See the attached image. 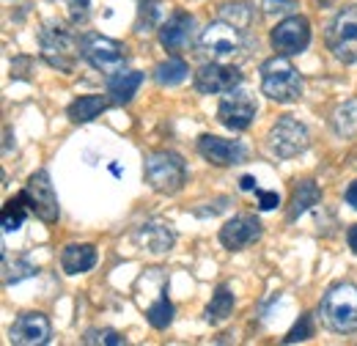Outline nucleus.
<instances>
[{
	"instance_id": "nucleus-1",
	"label": "nucleus",
	"mask_w": 357,
	"mask_h": 346,
	"mask_svg": "<svg viewBox=\"0 0 357 346\" xmlns=\"http://www.w3.org/2000/svg\"><path fill=\"white\" fill-rule=\"evenodd\" d=\"M261 75V91L267 93L272 102H280V105H291L303 96V75L297 72V66L289 61V55H275L267 58L259 69Z\"/></svg>"
},
{
	"instance_id": "nucleus-2",
	"label": "nucleus",
	"mask_w": 357,
	"mask_h": 346,
	"mask_svg": "<svg viewBox=\"0 0 357 346\" xmlns=\"http://www.w3.org/2000/svg\"><path fill=\"white\" fill-rule=\"evenodd\" d=\"M143 176L151 190L162 195H176L187 181V165L176 151H151L143 163Z\"/></svg>"
},
{
	"instance_id": "nucleus-3",
	"label": "nucleus",
	"mask_w": 357,
	"mask_h": 346,
	"mask_svg": "<svg viewBox=\"0 0 357 346\" xmlns=\"http://www.w3.org/2000/svg\"><path fill=\"white\" fill-rule=\"evenodd\" d=\"M321 319L333 333L357 330V286L335 283L321 300Z\"/></svg>"
},
{
	"instance_id": "nucleus-4",
	"label": "nucleus",
	"mask_w": 357,
	"mask_h": 346,
	"mask_svg": "<svg viewBox=\"0 0 357 346\" xmlns=\"http://www.w3.org/2000/svg\"><path fill=\"white\" fill-rule=\"evenodd\" d=\"M198 47L212 61H234V58L245 55L248 36H245V28H236L225 20H218L212 25H206V31L198 39Z\"/></svg>"
},
{
	"instance_id": "nucleus-5",
	"label": "nucleus",
	"mask_w": 357,
	"mask_h": 346,
	"mask_svg": "<svg viewBox=\"0 0 357 346\" xmlns=\"http://www.w3.org/2000/svg\"><path fill=\"white\" fill-rule=\"evenodd\" d=\"M39 50L47 63L63 75H72L77 66V55H83L77 39L63 25H47L39 33Z\"/></svg>"
},
{
	"instance_id": "nucleus-6",
	"label": "nucleus",
	"mask_w": 357,
	"mask_h": 346,
	"mask_svg": "<svg viewBox=\"0 0 357 346\" xmlns=\"http://www.w3.org/2000/svg\"><path fill=\"white\" fill-rule=\"evenodd\" d=\"M80 52L83 58L89 61L91 66L107 77L119 75L127 69V47L110 36H102V33H83L80 39Z\"/></svg>"
},
{
	"instance_id": "nucleus-7",
	"label": "nucleus",
	"mask_w": 357,
	"mask_h": 346,
	"mask_svg": "<svg viewBox=\"0 0 357 346\" xmlns=\"http://www.w3.org/2000/svg\"><path fill=\"white\" fill-rule=\"evenodd\" d=\"M324 44L341 63H357V6H344L333 17Z\"/></svg>"
},
{
	"instance_id": "nucleus-8",
	"label": "nucleus",
	"mask_w": 357,
	"mask_h": 346,
	"mask_svg": "<svg viewBox=\"0 0 357 346\" xmlns=\"http://www.w3.org/2000/svg\"><path fill=\"white\" fill-rule=\"evenodd\" d=\"M311 143V135H308V127L300 124L294 116H280L272 130L267 135V146L269 151L280 160H291L297 154H303Z\"/></svg>"
},
{
	"instance_id": "nucleus-9",
	"label": "nucleus",
	"mask_w": 357,
	"mask_h": 346,
	"mask_svg": "<svg viewBox=\"0 0 357 346\" xmlns=\"http://www.w3.org/2000/svg\"><path fill=\"white\" fill-rule=\"evenodd\" d=\"M20 195L25 198L28 209L39 217L42 223H55L58 215H61L58 195H55V190H52V181H50V173L47 171L33 173V176L28 179V184L22 187Z\"/></svg>"
},
{
	"instance_id": "nucleus-10",
	"label": "nucleus",
	"mask_w": 357,
	"mask_h": 346,
	"mask_svg": "<svg viewBox=\"0 0 357 346\" xmlns=\"http://www.w3.org/2000/svg\"><path fill=\"white\" fill-rule=\"evenodd\" d=\"M256 113H259V105H256L250 91H236L234 88L218 105V121L231 132H245L253 124Z\"/></svg>"
},
{
	"instance_id": "nucleus-11",
	"label": "nucleus",
	"mask_w": 357,
	"mask_h": 346,
	"mask_svg": "<svg viewBox=\"0 0 357 346\" xmlns=\"http://www.w3.org/2000/svg\"><path fill=\"white\" fill-rule=\"evenodd\" d=\"M269 42H272V50L278 55H297L311 44V22L305 17L291 14L272 28Z\"/></svg>"
},
{
	"instance_id": "nucleus-12",
	"label": "nucleus",
	"mask_w": 357,
	"mask_h": 346,
	"mask_svg": "<svg viewBox=\"0 0 357 346\" xmlns=\"http://www.w3.org/2000/svg\"><path fill=\"white\" fill-rule=\"evenodd\" d=\"M192 83H195V91H201V93H228V91L239 88L242 75L236 66H228L223 61H212L195 72Z\"/></svg>"
},
{
	"instance_id": "nucleus-13",
	"label": "nucleus",
	"mask_w": 357,
	"mask_h": 346,
	"mask_svg": "<svg viewBox=\"0 0 357 346\" xmlns=\"http://www.w3.org/2000/svg\"><path fill=\"white\" fill-rule=\"evenodd\" d=\"M261 239V223L253 215L231 217L220 228V245L225 250H245L248 245Z\"/></svg>"
},
{
	"instance_id": "nucleus-14",
	"label": "nucleus",
	"mask_w": 357,
	"mask_h": 346,
	"mask_svg": "<svg viewBox=\"0 0 357 346\" xmlns=\"http://www.w3.org/2000/svg\"><path fill=\"white\" fill-rule=\"evenodd\" d=\"M11 344L20 346H42L50 341V319L39 310H28L17 316V322L8 330Z\"/></svg>"
},
{
	"instance_id": "nucleus-15",
	"label": "nucleus",
	"mask_w": 357,
	"mask_h": 346,
	"mask_svg": "<svg viewBox=\"0 0 357 346\" xmlns=\"http://www.w3.org/2000/svg\"><path fill=\"white\" fill-rule=\"evenodd\" d=\"M198 154L218 165V168H228V165H239L245 160V146L239 140H225L218 135H204L198 140Z\"/></svg>"
},
{
	"instance_id": "nucleus-16",
	"label": "nucleus",
	"mask_w": 357,
	"mask_h": 346,
	"mask_svg": "<svg viewBox=\"0 0 357 346\" xmlns=\"http://www.w3.org/2000/svg\"><path fill=\"white\" fill-rule=\"evenodd\" d=\"M135 242H137L143 250L160 256V253H168V250L174 248L176 234H174L171 223H165V220H146V223L135 231Z\"/></svg>"
},
{
	"instance_id": "nucleus-17",
	"label": "nucleus",
	"mask_w": 357,
	"mask_h": 346,
	"mask_svg": "<svg viewBox=\"0 0 357 346\" xmlns=\"http://www.w3.org/2000/svg\"><path fill=\"white\" fill-rule=\"evenodd\" d=\"M192 28H195L192 14L176 11V14H171V17L160 25V44H162L168 52H178L181 47L190 44V39H192Z\"/></svg>"
},
{
	"instance_id": "nucleus-18",
	"label": "nucleus",
	"mask_w": 357,
	"mask_h": 346,
	"mask_svg": "<svg viewBox=\"0 0 357 346\" xmlns=\"http://www.w3.org/2000/svg\"><path fill=\"white\" fill-rule=\"evenodd\" d=\"M93 264H96V248L89 242L66 245L61 253V266L66 275H83V272L93 269Z\"/></svg>"
},
{
	"instance_id": "nucleus-19",
	"label": "nucleus",
	"mask_w": 357,
	"mask_h": 346,
	"mask_svg": "<svg viewBox=\"0 0 357 346\" xmlns=\"http://www.w3.org/2000/svg\"><path fill=\"white\" fill-rule=\"evenodd\" d=\"M319 201H321V190H319V184L311 181V179H305V181H297V187H294V193H291V201H289V223H294L300 215H305L311 206H319Z\"/></svg>"
},
{
	"instance_id": "nucleus-20",
	"label": "nucleus",
	"mask_w": 357,
	"mask_h": 346,
	"mask_svg": "<svg viewBox=\"0 0 357 346\" xmlns=\"http://www.w3.org/2000/svg\"><path fill=\"white\" fill-rule=\"evenodd\" d=\"M143 83L140 72H119L113 77H107V96L113 105H130L137 88Z\"/></svg>"
},
{
	"instance_id": "nucleus-21",
	"label": "nucleus",
	"mask_w": 357,
	"mask_h": 346,
	"mask_svg": "<svg viewBox=\"0 0 357 346\" xmlns=\"http://www.w3.org/2000/svg\"><path fill=\"white\" fill-rule=\"evenodd\" d=\"M107 105H110V99L91 93V96H80V99H75V102L69 105V110H66V113H69L72 124H89V121H93L99 113H105V110H107Z\"/></svg>"
},
{
	"instance_id": "nucleus-22",
	"label": "nucleus",
	"mask_w": 357,
	"mask_h": 346,
	"mask_svg": "<svg viewBox=\"0 0 357 346\" xmlns=\"http://www.w3.org/2000/svg\"><path fill=\"white\" fill-rule=\"evenodd\" d=\"M231 313H234V294H231V289H228L225 283H220V286L215 289L209 305H206V310H204V319H206L209 324H223Z\"/></svg>"
},
{
	"instance_id": "nucleus-23",
	"label": "nucleus",
	"mask_w": 357,
	"mask_h": 346,
	"mask_svg": "<svg viewBox=\"0 0 357 346\" xmlns=\"http://www.w3.org/2000/svg\"><path fill=\"white\" fill-rule=\"evenodd\" d=\"M187 75H190V66H187L181 58H176V55H171L168 61H162V63L154 69L157 86H165V88H174V86H178V83H184Z\"/></svg>"
},
{
	"instance_id": "nucleus-24",
	"label": "nucleus",
	"mask_w": 357,
	"mask_h": 346,
	"mask_svg": "<svg viewBox=\"0 0 357 346\" xmlns=\"http://www.w3.org/2000/svg\"><path fill=\"white\" fill-rule=\"evenodd\" d=\"M28 212H31V209H28V204H25V198H22V195H17V198L6 201V206H3V212H0L3 231H20Z\"/></svg>"
},
{
	"instance_id": "nucleus-25",
	"label": "nucleus",
	"mask_w": 357,
	"mask_h": 346,
	"mask_svg": "<svg viewBox=\"0 0 357 346\" xmlns=\"http://www.w3.org/2000/svg\"><path fill=\"white\" fill-rule=\"evenodd\" d=\"M160 17H162V3H160V0H143V3H140V11H137L135 31H137V33L154 31L157 22H160ZM160 25H162V22H160Z\"/></svg>"
},
{
	"instance_id": "nucleus-26",
	"label": "nucleus",
	"mask_w": 357,
	"mask_h": 346,
	"mask_svg": "<svg viewBox=\"0 0 357 346\" xmlns=\"http://www.w3.org/2000/svg\"><path fill=\"white\" fill-rule=\"evenodd\" d=\"M253 6L250 3H225L220 8V20L236 25V28H250L253 25Z\"/></svg>"
},
{
	"instance_id": "nucleus-27",
	"label": "nucleus",
	"mask_w": 357,
	"mask_h": 346,
	"mask_svg": "<svg viewBox=\"0 0 357 346\" xmlns=\"http://www.w3.org/2000/svg\"><path fill=\"white\" fill-rule=\"evenodd\" d=\"M146 319H149V324H151V327L165 330V327L174 322V305H171V300H168V297H160L154 305H149Z\"/></svg>"
},
{
	"instance_id": "nucleus-28",
	"label": "nucleus",
	"mask_w": 357,
	"mask_h": 346,
	"mask_svg": "<svg viewBox=\"0 0 357 346\" xmlns=\"http://www.w3.org/2000/svg\"><path fill=\"white\" fill-rule=\"evenodd\" d=\"M313 336V316L311 313H305V316H300V322L289 330V336L283 338L286 344H300V341H308Z\"/></svg>"
},
{
	"instance_id": "nucleus-29",
	"label": "nucleus",
	"mask_w": 357,
	"mask_h": 346,
	"mask_svg": "<svg viewBox=\"0 0 357 346\" xmlns=\"http://www.w3.org/2000/svg\"><path fill=\"white\" fill-rule=\"evenodd\" d=\"M83 344H113V346H119V344H124V336L121 333H116V330H89L86 333V338H83Z\"/></svg>"
},
{
	"instance_id": "nucleus-30",
	"label": "nucleus",
	"mask_w": 357,
	"mask_h": 346,
	"mask_svg": "<svg viewBox=\"0 0 357 346\" xmlns=\"http://www.w3.org/2000/svg\"><path fill=\"white\" fill-rule=\"evenodd\" d=\"M300 0H264V11L272 17H291Z\"/></svg>"
},
{
	"instance_id": "nucleus-31",
	"label": "nucleus",
	"mask_w": 357,
	"mask_h": 346,
	"mask_svg": "<svg viewBox=\"0 0 357 346\" xmlns=\"http://www.w3.org/2000/svg\"><path fill=\"white\" fill-rule=\"evenodd\" d=\"M66 3H69V20H72L75 25H83V22H89L91 0H66Z\"/></svg>"
},
{
	"instance_id": "nucleus-32",
	"label": "nucleus",
	"mask_w": 357,
	"mask_h": 346,
	"mask_svg": "<svg viewBox=\"0 0 357 346\" xmlns=\"http://www.w3.org/2000/svg\"><path fill=\"white\" fill-rule=\"evenodd\" d=\"M256 195H259V209H261V212H272L275 206H280V195H278V193L256 190Z\"/></svg>"
},
{
	"instance_id": "nucleus-33",
	"label": "nucleus",
	"mask_w": 357,
	"mask_h": 346,
	"mask_svg": "<svg viewBox=\"0 0 357 346\" xmlns=\"http://www.w3.org/2000/svg\"><path fill=\"white\" fill-rule=\"evenodd\" d=\"M344 198H347V204H349L352 209H357V179L347 187V195H344Z\"/></svg>"
},
{
	"instance_id": "nucleus-34",
	"label": "nucleus",
	"mask_w": 357,
	"mask_h": 346,
	"mask_svg": "<svg viewBox=\"0 0 357 346\" xmlns=\"http://www.w3.org/2000/svg\"><path fill=\"white\" fill-rule=\"evenodd\" d=\"M239 187H242V190H256V179H253V176H242V179H239Z\"/></svg>"
},
{
	"instance_id": "nucleus-35",
	"label": "nucleus",
	"mask_w": 357,
	"mask_h": 346,
	"mask_svg": "<svg viewBox=\"0 0 357 346\" xmlns=\"http://www.w3.org/2000/svg\"><path fill=\"white\" fill-rule=\"evenodd\" d=\"M347 242H349V248L357 253V225H352L349 228V234H347Z\"/></svg>"
},
{
	"instance_id": "nucleus-36",
	"label": "nucleus",
	"mask_w": 357,
	"mask_h": 346,
	"mask_svg": "<svg viewBox=\"0 0 357 346\" xmlns=\"http://www.w3.org/2000/svg\"><path fill=\"white\" fill-rule=\"evenodd\" d=\"M140 3H143V0H140Z\"/></svg>"
}]
</instances>
